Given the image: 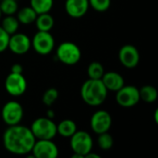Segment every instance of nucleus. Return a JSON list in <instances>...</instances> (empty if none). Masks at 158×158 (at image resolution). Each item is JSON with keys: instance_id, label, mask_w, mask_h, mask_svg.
<instances>
[{"instance_id": "nucleus-1", "label": "nucleus", "mask_w": 158, "mask_h": 158, "mask_svg": "<svg viewBox=\"0 0 158 158\" xmlns=\"http://www.w3.org/2000/svg\"><path fill=\"white\" fill-rule=\"evenodd\" d=\"M35 141L31 129L20 124L8 126L3 134L4 146L13 155L23 156L31 153Z\"/></svg>"}, {"instance_id": "nucleus-2", "label": "nucleus", "mask_w": 158, "mask_h": 158, "mask_svg": "<svg viewBox=\"0 0 158 158\" xmlns=\"http://www.w3.org/2000/svg\"><path fill=\"white\" fill-rule=\"evenodd\" d=\"M107 93L108 91L101 79H88L81 89V96L83 102L93 106L102 105L107 97Z\"/></svg>"}, {"instance_id": "nucleus-3", "label": "nucleus", "mask_w": 158, "mask_h": 158, "mask_svg": "<svg viewBox=\"0 0 158 158\" xmlns=\"http://www.w3.org/2000/svg\"><path fill=\"white\" fill-rule=\"evenodd\" d=\"M30 129L36 140H53L57 134L56 124L48 118H36Z\"/></svg>"}, {"instance_id": "nucleus-4", "label": "nucleus", "mask_w": 158, "mask_h": 158, "mask_svg": "<svg viewBox=\"0 0 158 158\" xmlns=\"http://www.w3.org/2000/svg\"><path fill=\"white\" fill-rule=\"evenodd\" d=\"M56 56L57 60L61 63L68 66H73L80 61L81 52L76 44L72 42H64L56 48Z\"/></svg>"}, {"instance_id": "nucleus-5", "label": "nucleus", "mask_w": 158, "mask_h": 158, "mask_svg": "<svg viewBox=\"0 0 158 158\" xmlns=\"http://www.w3.org/2000/svg\"><path fill=\"white\" fill-rule=\"evenodd\" d=\"M69 139L70 147L73 153L81 156L83 158L93 149V139L86 131L77 130V131Z\"/></svg>"}, {"instance_id": "nucleus-6", "label": "nucleus", "mask_w": 158, "mask_h": 158, "mask_svg": "<svg viewBox=\"0 0 158 158\" xmlns=\"http://www.w3.org/2000/svg\"><path fill=\"white\" fill-rule=\"evenodd\" d=\"M31 44L36 53L45 56L53 51L55 47V40L49 31H38L33 36Z\"/></svg>"}, {"instance_id": "nucleus-7", "label": "nucleus", "mask_w": 158, "mask_h": 158, "mask_svg": "<svg viewBox=\"0 0 158 158\" xmlns=\"http://www.w3.org/2000/svg\"><path fill=\"white\" fill-rule=\"evenodd\" d=\"M2 118L8 126L19 124L23 118V108L17 101H8L2 108Z\"/></svg>"}, {"instance_id": "nucleus-8", "label": "nucleus", "mask_w": 158, "mask_h": 158, "mask_svg": "<svg viewBox=\"0 0 158 158\" xmlns=\"http://www.w3.org/2000/svg\"><path fill=\"white\" fill-rule=\"evenodd\" d=\"M116 93L117 103L122 107H132L136 106L141 100L139 89L133 85H124Z\"/></svg>"}, {"instance_id": "nucleus-9", "label": "nucleus", "mask_w": 158, "mask_h": 158, "mask_svg": "<svg viewBox=\"0 0 158 158\" xmlns=\"http://www.w3.org/2000/svg\"><path fill=\"white\" fill-rule=\"evenodd\" d=\"M5 89L12 96H20L27 90V81L22 74L11 72L6 78Z\"/></svg>"}, {"instance_id": "nucleus-10", "label": "nucleus", "mask_w": 158, "mask_h": 158, "mask_svg": "<svg viewBox=\"0 0 158 158\" xmlns=\"http://www.w3.org/2000/svg\"><path fill=\"white\" fill-rule=\"evenodd\" d=\"M31 153L35 158H56L58 148L52 140H36Z\"/></svg>"}, {"instance_id": "nucleus-11", "label": "nucleus", "mask_w": 158, "mask_h": 158, "mask_svg": "<svg viewBox=\"0 0 158 158\" xmlns=\"http://www.w3.org/2000/svg\"><path fill=\"white\" fill-rule=\"evenodd\" d=\"M112 125V118L106 110H98L91 118V128L94 133L100 134L109 131Z\"/></svg>"}, {"instance_id": "nucleus-12", "label": "nucleus", "mask_w": 158, "mask_h": 158, "mask_svg": "<svg viewBox=\"0 0 158 158\" xmlns=\"http://www.w3.org/2000/svg\"><path fill=\"white\" fill-rule=\"evenodd\" d=\"M31 46V39L24 33L15 32L9 36L7 48L16 55H23L27 53Z\"/></svg>"}, {"instance_id": "nucleus-13", "label": "nucleus", "mask_w": 158, "mask_h": 158, "mask_svg": "<svg viewBox=\"0 0 158 158\" xmlns=\"http://www.w3.org/2000/svg\"><path fill=\"white\" fill-rule=\"evenodd\" d=\"M118 59L125 68L133 69L139 64L140 54L134 45L125 44L119 49Z\"/></svg>"}, {"instance_id": "nucleus-14", "label": "nucleus", "mask_w": 158, "mask_h": 158, "mask_svg": "<svg viewBox=\"0 0 158 158\" xmlns=\"http://www.w3.org/2000/svg\"><path fill=\"white\" fill-rule=\"evenodd\" d=\"M88 0H66L65 10L67 14L74 19L83 17L89 8Z\"/></svg>"}, {"instance_id": "nucleus-15", "label": "nucleus", "mask_w": 158, "mask_h": 158, "mask_svg": "<svg viewBox=\"0 0 158 158\" xmlns=\"http://www.w3.org/2000/svg\"><path fill=\"white\" fill-rule=\"evenodd\" d=\"M101 81H103L106 90L111 92H118L125 85V81L123 77L119 73L115 71H108L106 73H104Z\"/></svg>"}, {"instance_id": "nucleus-16", "label": "nucleus", "mask_w": 158, "mask_h": 158, "mask_svg": "<svg viewBox=\"0 0 158 158\" xmlns=\"http://www.w3.org/2000/svg\"><path fill=\"white\" fill-rule=\"evenodd\" d=\"M34 22L36 24V28L38 29V31H50L55 24L54 18L49 12L38 14Z\"/></svg>"}, {"instance_id": "nucleus-17", "label": "nucleus", "mask_w": 158, "mask_h": 158, "mask_svg": "<svg viewBox=\"0 0 158 158\" xmlns=\"http://www.w3.org/2000/svg\"><path fill=\"white\" fill-rule=\"evenodd\" d=\"M56 131L64 138H70L77 131V125L71 119H64L56 125Z\"/></svg>"}, {"instance_id": "nucleus-18", "label": "nucleus", "mask_w": 158, "mask_h": 158, "mask_svg": "<svg viewBox=\"0 0 158 158\" xmlns=\"http://www.w3.org/2000/svg\"><path fill=\"white\" fill-rule=\"evenodd\" d=\"M37 15L38 14L35 12V10L30 6H25L19 9L17 14V19L19 23L29 25L35 21Z\"/></svg>"}, {"instance_id": "nucleus-19", "label": "nucleus", "mask_w": 158, "mask_h": 158, "mask_svg": "<svg viewBox=\"0 0 158 158\" xmlns=\"http://www.w3.org/2000/svg\"><path fill=\"white\" fill-rule=\"evenodd\" d=\"M1 27L7 34L11 35L18 31L19 27V22L17 17H14L13 15H6L2 20Z\"/></svg>"}, {"instance_id": "nucleus-20", "label": "nucleus", "mask_w": 158, "mask_h": 158, "mask_svg": "<svg viewBox=\"0 0 158 158\" xmlns=\"http://www.w3.org/2000/svg\"><path fill=\"white\" fill-rule=\"evenodd\" d=\"M140 99L146 103H154L156 101L158 96L157 90L152 85H144L139 90Z\"/></svg>"}, {"instance_id": "nucleus-21", "label": "nucleus", "mask_w": 158, "mask_h": 158, "mask_svg": "<svg viewBox=\"0 0 158 158\" xmlns=\"http://www.w3.org/2000/svg\"><path fill=\"white\" fill-rule=\"evenodd\" d=\"M54 5V0H31V6L37 14L50 12Z\"/></svg>"}, {"instance_id": "nucleus-22", "label": "nucleus", "mask_w": 158, "mask_h": 158, "mask_svg": "<svg viewBox=\"0 0 158 158\" xmlns=\"http://www.w3.org/2000/svg\"><path fill=\"white\" fill-rule=\"evenodd\" d=\"M87 73H88V77L89 79H95V80H100L104 73H105V69L103 65L100 62L97 61H94L92 62L87 69Z\"/></svg>"}, {"instance_id": "nucleus-23", "label": "nucleus", "mask_w": 158, "mask_h": 158, "mask_svg": "<svg viewBox=\"0 0 158 158\" xmlns=\"http://www.w3.org/2000/svg\"><path fill=\"white\" fill-rule=\"evenodd\" d=\"M97 144L102 150L106 151V150H109L112 148V146L114 144V139L111 136V134L108 133V131L100 133V134H98Z\"/></svg>"}, {"instance_id": "nucleus-24", "label": "nucleus", "mask_w": 158, "mask_h": 158, "mask_svg": "<svg viewBox=\"0 0 158 158\" xmlns=\"http://www.w3.org/2000/svg\"><path fill=\"white\" fill-rule=\"evenodd\" d=\"M0 10L6 16L14 15L18 11L17 0H2L0 3Z\"/></svg>"}, {"instance_id": "nucleus-25", "label": "nucleus", "mask_w": 158, "mask_h": 158, "mask_svg": "<svg viewBox=\"0 0 158 158\" xmlns=\"http://www.w3.org/2000/svg\"><path fill=\"white\" fill-rule=\"evenodd\" d=\"M58 98V92L56 89L55 88H49L47 89L44 95H43V103L47 106H51Z\"/></svg>"}, {"instance_id": "nucleus-26", "label": "nucleus", "mask_w": 158, "mask_h": 158, "mask_svg": "<svg viewBox=\"0 0 158 158\" xmlns=\"http://www.w3.org/2000/svg\"><path fill=\"white\" fill-rule=\"evenodd\" d=\"M91 6L97 12H106L111 5V0H88Z\"/></svg>"}, {"instance_id": "nucleus-27", "label": "nucleus", "mask_w": 158, "mask_h": 158, "mask_svg": "<svg viewBox=\"0 0 158 158\" xmlns=\"http://www.w3.org/2000/svg\"><path fill=\"white\" fill-rule=\"evenodd\" d=\"M9 34H7L3 28L0 26V53L4 52L6 49H7L8 46V41H9Z\"/></svg>"}, {"instance_id": "nucleus-28", "label": "nucleus", "mask_w": 158, "mask_h": 158, "mask_svg": "<svg viewBox=\"0 0 158 158\" xmlns=\"http://www.w3.org/2000/svg\"><path fill=\"white\" fill-rule=\"evenodd\" d=\"M23 71V68L20 64H14L11 67V72L12 73H19V74H22Z\"/></svg>"}, {"instance_id": "nucleus-29", "label": "nucleus", "mask_w": 158, "mask_h": 158, "mask_svg": "<svg viewBox=\"0 0 158 158\" xmlns=\"http://www.w3.org/2000/svg\"><path fill=\"white\" fill-rule=\"evenodd\" d=\"M46 118H48L50 119H53L55 118V112L52 109H47V111H46Z\"/></svg>"}, {"instance_id": "nucleus-30", "label": "nucleus", "mask_w": 158, "mask_h": 158, "mask_svg": "<svg viewBox=\"0 0 158 158\" xmlns=\"http://www.w3.org/2000/svg\"><path fill=\"white\" fill-rule=\"evenodd\" d=\"M86 158H100V156L99 155H96V154H94L92 153V151L90 153H88L86 156H85Z\"/></svg>"}, {"instance_id": "nucleus-31", "label": "nucleus", "mask_w": 158, "mask_h": 158, "mask_svg": "<svg viewBox=\"0 0 158 158\" xmlns=\"http://www.w3.org/2000/svg\"><path fill=\"white\" fill-rule=\"evenodd\" d=\"M157 116H158V110L156 109V112H155V121H156V123H157L158 122Z\"/></svg>"}, {"instance_id": "nucleus-32", "label": "nucleus", "mask_w": 158, "mask_h": 158, "mask_svg": "<svg viewBox=\"0 0 158 158\" xmlns=\"http://www.w3.org/2000/svg\"><path fill=\"white\" fill-rule=\"evenodd\" d=\"M72 158H83L81 156H80V155H78V154H73V156H72Z\"/></svg>"}, {"instance_id": "nucleus-33", "label": "nucleus", "mask_w": 158, "mask_h": 158, "mask_svg": "<svg viewBox=\"0 0 158 158\" xmlns=\"http://www.w3.org/2000/svg\"><path fill=\"white\" fill-rule=\"evenodd\" d=\"M1 15H2V12H1V10H0V18H1Z\"/></svg>"}]
</instances>
